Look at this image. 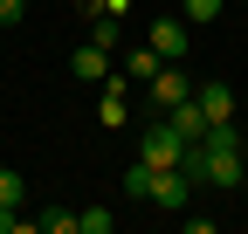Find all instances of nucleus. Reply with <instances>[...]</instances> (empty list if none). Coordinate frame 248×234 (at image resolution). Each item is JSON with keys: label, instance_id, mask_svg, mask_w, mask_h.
<instances>
[{"label": "nucleus", "instance_id": "obj_1", "mask_svg": "<svg viewBox=\"0 0 248 234\" xmlns=\"http://www.w3.org/2000/svg\"><path fill=\"white\" fill-rule=\"evenodd\" d=\"M186 172H193V186H241V179H248V152H241L234 124L207 131L193 152H186Z\"/></svg>", "mask_w": 248, "mask_h": 234}, {"label": "nucleus", "instance_id": "obj_2", "mask_svg": "<svg viewBox=\"0 0 248 234\" xmlns=\"http://www.w3.org/2000/svg\"><path fill=\"white\" fill-rule=\"evenodd\" d=\"M186 152H193V145H186V138L166 124V117H159V124L145 131V145H138V159H145L152 172H166V165H186Z\"/></svg>", "mask_w": 248, "mask_h": 234}, {"label": "nucleus", "instance_id": "obj_3", "mask_svg": "<svg viewBox=\"0 0 248 234\" xmlns=\"http://www.w3.org/2000/svg\"><path fill=\"white\" fill-rule=\"evenodd\" d=\"M186 193H193V172H186V165H166V172H152V207H166V214H179L186 207Z\"/></svg>", "mask_w": 248, "mask_h": 234}, {"label": "nucleus", "instance_id": "obj_4", "mask_svg": "<svg viewBox=\"0 0 248 234\" xmlns=\"http://www.w3.org/2000/svg\"><path fill=\"white\" fill-rule=\"evenodd\" d=\"M97 90H104V97H97V124H104V131H124V110H131V76H104Z\"/></svg>", "mask_w": 248, "mask_h": 234}, {"label": "nucleus", "instance_id": "obj_5", "mask_svg": "<svg viewBox=\"0 0 248 234\" xmlns=\"http://www.w3.org/2000/svg\"><path fill=\"white\" fill-rule=\"evenodd\" d=\"M193 103H200V117H207V131L234 124V90H228V83H193Z\"/></svg>", "mask_w": 248, "mask_h": 234}, {"label": "nucleus", "instance_id": "obj_6", "mask_svg": "<svg viewBox=\"0 0 248 234\" xmlns=\"http://www.w3.org/2000/svg\"><path fill=\"white\" fill-rule=\"evenodd\" d=\"M145 42L159 48V62H179V55H186V14H159Z\"/></svg>", "mask_w": 248, "mask_h": 234}, {"label": "nucleus", "instance_id": "obj_7", "mask_svg": "<svg viewBox=\"0 0 248 234\" xmlns=\"http://www.w3.org/2000/svg\"><path fill=\"white\" fill-rule=\"evenodd\" d=\"M159 117H166V124H172L186 145H200V138H207V117H200V103H193V97H179V103H172V110H159Z\"/></svg>", "mask_w": 248, "mask_h": 234}, {"label": "nucleus", "instance_id": "obj_8", "mask_svg": "<svg viewBox=\"0 0 248 234\" xmlns=\"http://www.w3.org/2000/svg\"><path fill=\"white\" fill-rule=\"evenodd\" d=\"M69 76H76V83H104V76H110V48H97V42H83V48L69 55Z\"/></svg>", "mask_w": 248, "mask_h": 234}, {"label": "nucleus", "instance_id": "obj_9", "mask_svg": "<svg viewBox=\"0 0 248 234\" xmlns=\"http://www.w3.org/2000/svg\"><path fill=\"white\" fill-rule=\"evenodd\" d=\"M145 90H152V103H159V110H172V103H179V97H193V83H186V76H179V69H172V62H166V69H159V76H152V83H145Z\"/></svg>", "mask_w": 248, "mask_h": 234}, {"label": "nucleus", "instance_id": "obj_10", "mask_svg": "<svg viewBox=\"0 0 248 234\" xmlns=\"http://www.w3.org/2000/svg\"><path fill=\"white\" fill-rule=\"evenodd\" d=\"M159 69H166V62H159V48H152V42H145V48H131V55H124V76H131V83H152V76H159Z\"/></svg>", "mask_w": 248, "mask_h": 234}, {"label": "nucleus", "instance_id": "obj_11", "mask_svg": "<svg viewBox=\"0 0 248 234\" xmlns=\"http://www.w3.org/2000/svg\"><path fill=\"white\" fill-rule=\"evenodd\" d=\"M110 227H117L110 207H83V214H76V234H110Z\"/></svg>", "mask_w": 248, "mask_h": 234}, {"label": "nucleus", "instance_id": "obj_12", "mask_svg": "<svg viewBox=\"0 0 248 234\" xmlns=\"http://www.w3.org/2000/svg\"><path fill=\"white\" fill-rule=\"evenodd\" d=\"M179 14H186V28H207V21H221V0H179Z\"/></svg>", "mask_w": 248, "mask_h": 234}, {"label": "nucleus", "instance_id": "obj_13", "mask_svg": "<svg viewBox=\"0 0 248 234\" xmlns=\"http://www.w3.org/2000/svg\"><path fill=\"white\" fill-rule=\"evenodd\" d=\"M117 35H124L117 14H97V21H90V42H97V48H117Z\"/></svg>", "mask_w": 248, "mask_h": 234}, {"label": "nucleus", "instance_id": "obj_14", "mask_svg": "<svg viewBox=\"0 0 248 234\" xmlns=\"http://www.w3.org/2000/svg\"><path fill=\"white\" fill-rule=\"evenodd\" d=\"M35 227L42 234H76V214L69 207H48V214H35Z\"/></svg>", "mask_w": 248, "mask_h": 234}, {"label": "nucleus", "instance_id": "obj_15", "mask_svg": "<svg viewBox=\"0 0 248 234\" xmlns=\"http://www.w3.org/2000/svg\"><path fill=\"white\" fill-rule=\"evenodd\" d=\"M124 193H131V200L152 193V165H145V159H131V172H124Z\"/></svg>", "mask_w": 248, "mask_h": 234}, {"label": "nucleus", "instance_id": "obj_16", "mask_svg": "<svg viewBox=\"0 0 248 234\" xmlns=\"http://www.w3.org/2000/svg\"><path fill=\"white\" fill-rule=\"evenodd\" d=\"M76 14H90V21H97V14H117V21H124L131 0H76Z\"/></svg>", "mask_w": 248, "mask_h": 234}, {"label": "nucleus", "instance_id": "obj_17", "mask_svg": "<svg viewBox=\"0 0 248 234\" xmlns=\"http://www.w3.org/2000/svg\"><path fill=\"white\" fill-rule=\"evenodd\" d=\"M21 193H28V186H21V172L0 165V207H21Z\"/></svg>", "mask_w": 248, "mask_h": 234}, {"label": "nucleus", "instance_id": "obj_18", "mask_svg": "<svg viewBox=\"0 0 248 234\" xmlns=\"http://www.w3.org/2000/svg\"><path fill=\"white\" fill-rule=\"evenodd\" d=\"M28 21V0H0V28H21Z\"/></svg>", "mask_w": 248, "mask_h": 234}, {"label": "nucleus", "instance_id": "obj_19", "mask_svg": "<svg viewBox=\"0 0 248 234\" xmlns=\"http://www.w3.org/2000/svg\"><path fill=\"white\" fill-rule=\"evenodd\" d=\"M0 234H21V207H0Z\"/></svg>", "mask_w": 248, "mask_h": 234}]
</instances>
